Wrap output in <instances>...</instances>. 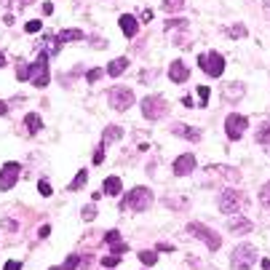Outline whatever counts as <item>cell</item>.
<instances>
[{
    "label": "cell",
    "instance_id": "1",
    "mask_svg": "<svg viewBox=\"0 0 270 270\" xmlns=\"http://www.w3.org/2000/svg\"><path fill=\"white\" fill-rule=\"evenodd\" d=\"M153 206V193L147 187H134L123 201H120V209H131V211H145Z\"/></svg>",
    "mask_w": 270,
    "mask_h": 270
},
{
    "label": "cell",
    "instance_id": "2",
    "mask_svg": "<svg viewBox=\"0 0 270 270\" xmlns=\"http://www.w3.org/2000/svg\"><path fill=\"white\" fill-rule=\"evenodd\" d=\"M166 112H169V102H166L163 96L153 94V96H145V99H142V115L147 120H160Z\"/></svg>",
    "mask_w": 270,
    "mask_h": 270
},
{
    "label": "cell",
    "instance_id": "3",
    "mask_svg": "<svg viewBox=\"0 0 270 270\" xmlns=\"http://www.w3.org/2000/svg\"><path fill=\"white\" fill-rule=\"evenodd\" d=\"M198 65L209 78H220L222 72H225V59H222V54H217V51H206V54H201Z\"/></svg>",
    "mask_w": 270,
    "mask_h": 270
},
{
    "label": "cell",
    "instance_id": "4",
    "mask_svg": "<svg viewBox=\"0 0 270 270\" xmlns=\"http://www.w3.org/2000/svg\"><path fill=\"white\" fill-rule=\"evenodd\" d=\"M187 233H190V235H195L198 241H203V244L209 246L211 251H217V249L222 246V238H220V235H217L214 230H211V227L201 225V222H190V225H187Z\"/></svg>",
    "mask_w": 270,
    "mask_h": 270
},
{
    "label": "cell",
    "instance_id": "5",
    "mask_svg": "<svg viewBox=\"0 0 270 270\" xmlns=\"http://www.w3.org/2000/svg\"><path fill=\"white\" fill-rule=\"evenodd\" d=\"M254 260H257L254 246L241 244V246H235V251H233V257H230V265H233L235 270H246V268L254 265Z\"/></svg>",
    "mask_w": 270,
    "mask_h": 270
},
{
    "label": "cell",
    "instance_id": "6",
    "mask_svg": "<svg viewBox=\"0 0 270 270\" xmlns=\"http://www.w3.org/2000/svg\"><path fill=\"white\" fill-rule=\"evenodd\" d=\"M110 107L112 110H118V112H123V110H129L131 105H134V91L131 89H126V86H115V89L110 91Z\"/></svg>",
    "mask_w": 270,
    "mask_h": 270
},
{
    "label": "cell",
    "instance_id": "7",
    "mask_svg": "<svg viewBox=\"0 0 270 270\" xmlns=\"http://www.w3.org/2000/svg\"><path fill=\"white\" fill-rule=\"evenodd\" d=\"M32 86H38V89H45L48 86V54L45 51H40L35 65H32Z\"/></svg>",
    "mask_w": 270,
    "mask_h": 270
},
{
    "label": "cell",
    "instance_id": "8",
    "mask_svg": "<svg viewBox=\"0 0 270 270\" xmlns=\"http://www.w3.org/2000/svg\"><path fill=\"white\" fill-rule=\"evenodd\" d=\"M244 203H246V198H244V193H238V190H225V193L220 195L222 214H238Z\"/></svg>",
    "mask_w": 270,
    "mask_h": 270
},
{
    "label": "cell",
    "instance_id": "9",
    "mask_svg": "<svg viewBox=\"0 0 270 270\" xmlns=\"http://www.w3.org/2000/svg\"><path fill=\"white\" fill-rule=\"evenodd\" d=\"M249 129V118L246 115H227V120H225V131H227V136L235 142V139H241L244 136V131Z\"/></svg>",
    "mask_w": 270,
    "mask_h": 270
},
{
    "label": "cell",
    "instance_id": "10",
    "mask_svg": "<svg viewBox=\"0 0 270 270\" xmlns=\"http://www.w3.org/2000/svg\"><path fill=\"white\" fill-rule=\"evenodd\" d=\"M19 171H22V166L8 160V163L0 169V190H11V187L16 185V180H19Z\"/></svg>",
    "mask_w": 270,
    "mask_h": 270
},
{
    "label": "cell",
    "instance_id": "11",
    "mask_svg": "<svg viewBox=\"0 0 270 270\" xmlns=\"http://www.w3.org/2000/svg\"><path fill=\"white\" fill-rule=\"evenodd\" d=\"M193 169H195V155L193 153H185V155H180V158L174 160V174L177 177L193 174Z\"/></svg>",
    "mask_w": 270,
    "mask_h": 270
},
{
    "label": "cell",
    "instance_id": "12",
    "mask_svg": "<svg viewBox=\"0 0 270 270\" xmlns=\"http://www.w3.org/2000/svg\"><path fill=\"white\" fill-rule=\"evenodd\" d=\"M169 78L174 80V83H185L187 78H190V70H187V65L185 62H171V67H169Z\"/></svg>",
    "mask_w": 270,
    "mask_h": 270
},
{
    "label": "cell",
    "instance_id": "13",
    "mask_svg": "<svg viewBox=\"0 0 270 270\" xmlns=\"http://www.w3.org/2000/svg\"><path fill=\"white\" fill-rule=\"evenodd\" d=\"M105 241L107 244H110V254H123L126 249H129V246H126V241L120 238V233L118 230H110V233H105Z\"/></svg>",
    "mask_w": 270,
    "mask_h": 270
},
{
    "label": "cell",
    "instance_id": "14",
    "mask_svg": "<svg viewBox=\"0 0 270 270\" xmlns=\"http://www.w3.org/2000/svg\"><path fill=\"white\" fill-rule=\"evenodd\" d=\"M171 131H174L177 136H185V139H190V142H201V131H198V129H193V126L174 123V126H171Z\"/></svg>",
    "mask_w": 270,
    "mask_h": 270
},
{
    "label": "cell",
    "instance_id": "15",
    "mask_svg": "<svg viewBox=\"0 0 270 270\" xmlns=\"http://www.w3.org/2000/svg\"><path fill=\"white\" fill-rule=\"evenodd\" d=\"M120 30H123L126 38H134L136 32H139V22H136L131 14H123L120 16Z\"/></svg>",
    "mask_w": 270,
    "mask_h": 270
},
{
    "label": "cell",
    "instance_id": "16",
    "mask_svg": "<svg viewBox=\"0 0 270 270\" xmlns=\"http://www.w3.org/2000/svg\"><path fill=\"white\" fill-rule=\"evenodd\" d=\"M120 136H123V129H120V126H107V129L102 131V147H107L110 142L120 139Z\"/></svg>",
    "mask_w": 270,
    "mask_h": 270
},
{
    "label": "cell",
    "instance_id": "17",
    "mask_svg": "<svg viewBox=\"0 0 270 270\" xmlns=\"http://www.w3.org/2000/svg\"><path fill=\"white\" fill-rule=\"evenodd\" d=\"M126 67H129V59H126V56H118V59L110 62V67H107V75L118 78V75H123V72H126Z\"/></svg>",
    "mask_w": 270,
    "mask_h": 270
},
{
    "label": "cell",
    "instance_id": "18",
    "mask_svg": "<svg viewBox=\"0 0 270 270\" xmlns=\"http://www.w3.org/2000/svg\"><path fill=\"white\" fill-rule=\"evenodd\" d=\"M244 91H246V89H244V86H241V83H227L222 94H225V99H230V102H238L241 96H244Z\"/></svg>",
    "mask_w": 270,
    "mask_h": 270
},
{
    "label": "cell",
    "instance_id": "19",
    "mask_svg": "<svg viewBox=\"0 0 270 270\" xmlns=\"http://www.w3.org/2000/svg\"><path fill=\"white\" fill-rule=\"evenodd\" d=\"M56 43H70V40H83L86 35L80 30H62V32H56Z\"/></svg>",
    "mask_w": 270,
    "mask_h": 270
},
{
    "label": "cell",
    "instance_id": "20",
    "mask_svg": "<svg viewBox=\"0 0 270 270\" xmlns=\"http://www.w3.org/2000/svg\"><path fill=\"white\" fill-rule=\"evenodd\" d=\"M24 126L30 134H38L40 129H43V120H40V115H35V112H30V115L24 118Z\"/></svg>",
    "mask_w": 270,
    "mask_h": 270
},
{
    "label": "cell",
    "instance_id": "21",
    "mask_svg": "<svg viewBox=\"0 0 270 270\" xmlns=\"http://www.w3.org/2000/svg\"><path fill=\"white\" fill-rule=\"evenodd\" d=\"M102 190H105L107 195H118L120 190H123V185H120L118 177H107V180H105V187H102Z\"/></svg>",
    "mask_w": 270,
    "mask_h": 270
},
{
    "label": "cell",
    "instance_id": "22",
    "mask_svg": "<svg viewBox=\"0 0 270 270\" xmlns=\"http://www.w3.org/2000/svg\"><path fill=\"white\" fill-rule=\"evenodd\" d=\"M227 227H230V233H249L251 230V222L249 220H241V217H238V220L227 222Z\"/></svg>",
    "mask_w": 270,
    "mask_h": 270
},
{
    "label": "cell",
    "instance_id": "23",
    "mask_svg": "<svg viewBox=\"0 0 270 270\" xmlns=\"http://www.w3.org/2000/svg\"><path fill=\"white\" fill-rule=\"evenodd\" d=\"M16 78L30 80L32 78V65H27V62H16Z\"/></svg>",
    "mask_w": 270,
    "mask_h": 270
},
{
    "label": "cell",
    "instance_id": "24",
    "mask_svg": "<svg viewBox=\"0 0 270 270\" xmlns=\"http://www.w3.org/2000/svg\"><path fill=\"white\" fill-rule=\"evenodd\" d=\"M86 180H89V174H86V171H83V169H80V171H78V174H75V180H72V182H70V190H72V193H75V190H80V187H83V185H86Z\"/></svg>",
    "mask_w": 270,
    "mask_h": 270
},
{
    "label": "cell",
    "instance_id": "25",
    "mask_svg": "<svg viewBox=\"0 0 270 270\" xmlns=\"http://www.w3.org/2000/svg\"><path fill=\"white\" fill-rule=\"evenodd\" d=\"M185 8V0H163V11L166 14H174V11Z\"/></svg>",
    "mask_w": 270,
    "mask_h": 270
},
{
    "label": "cell",
    "instance_id": "26",
    "mask_svg": "<svg viewBox=\"0 0 270 270\" xmlns=\"http://www.w3.org/2000/svg\"><path fill=\"white\" fill-rule=\"evenodd\" d=\"M78 265H80V257H78V254H70V257H67V262H65V265L51 268V270H75Z\"/></svg>",
    "mask_w": 270,
    "mask_h": 270
},
{
    "label": "cell",
    "instance_id": "27",
    "mask_svg": "<svg viewBox=\"0 0 270 270\" xmlns=\"http://www.w3.org/2000/svg\"><path fill=\"white\" fill-rule=\"evenodd\" d=\"M139 260H142V265H155V262H158V254H155V251H139Z\"/></svg>",
    "mask_w": 270,
    "mask_h": 270
},
{
    "label": "cell",
    "instance_id": "28",
    "mask_svg": "<svg viewBox=\"0 0 270 270\" xmlns=\"http://www.w3.org/2000/svg\"><path fill=\"white\" fill-rule=\"evenodd\" d=\"M260 203L265 206V209H270V182H268V185H262V190H260Z\"/></svg>",
    "mask_w": 270,
    "mask_h": 270
},
{
    "label": "cell",
    "instance_id": "29",
    "mask_svg": "<svg viewBox=\"0 0 270 270\" xmlns=\"http://www.w3.org/2000/svg\"><path fill=\"white\" fill-rule=\"evenodd\" d=\"M102 265H105V268L120 265V254H107V257H102Z\"/></svg>",
    "mask_w": 270,
    "mask_h": 270
},
{
    "label": "cell",
    "instance_id": "30",
    "mask_svg": "<svg viewBox=\"0 0 270 270\" xmlns=\"http://www.w3.org/2000/svg\"><path fill=\"white\" fill-rule=\"evenodd\" d=\"M198 96H201V107H209V86H198Z\"/></svg>",
    "mask_w": 270,
    "mask_h": 270
},
{
    "label": "cell",
    "instance_id": "31",
    "mask_svg": "<svg viewBox=\"0 0 270 270\" xmlns=\"http://www.w3.org/2000/svg\"><path fill=\"white\" fill-rule=\"evenodd\" d=\"M99 78H102V70H99V67H94V70L86 72V80H89V83H96Z\"/></svg>",
    "mask_w": 270,
    "mask_h": 270
},
{
    "label": "cell",
    "instance_id": "32",
    "mask_svg": "<svg viewBox=\"0 0 270 270\" xmlns=\"http://www.w3.org/2000/svg\"><path fill=\"white\" fill-rule=\"evenodd\" d=\"M38 190H40V195H43V198H48V195H51V185H48L45 180H40V182H38Z\"/></svg>",
    "mask_w": 270,
    "mask_h": 270
},
{
    "label": "cell",
    "instance_id": "33",
    "mask_svg": "<svg viewBox=\"0 0 270 270\" xmlns=\"http://www.w3.org/2000/svg\"><path fill=\"white\" fill-rule=\"evenodd\" d=\"M185 24H187L185 19H169L166 22V30H177V27H185Z\"/></svg>",
    "mask_w": 270,
    "mask_h": 270
},
{
    "label": "cell",
    "instance_id": "34",
    "mask_svg": "<svg viewBox=\"0 0 270 270\" xmlns=\"http://www.w3.org/2000/svg\"><path fill=\"white\" fill-rule=\"evenodd\" d=\"M246 35V27L244 24H235L233 30H230V38H244Z\"/></svg>",
    "mask_w": 270,
    "mask_h": 270
},
{
    "label": "cell",
    "instance_id": "35",
    "mask_svg": "<svg viewBox=\"0 0 270 270\" xmlns=\"http://www.w3.org/2000/svg\"><path fill=\"white\" fill-rule=\"evenodd\" d=\"M94 217H96V209H94V206H86V209H83V220L91 222Z\"/></svg>",
    "mask_w": 270,
    "mask_h": 270
},
{
    "label": "cell",
    "instance_id": "36",
    "mask_svg": "<svg viewBox=\"0 0 270 270\" xmlns=\"http://www.w3.org/2000/svg\"><path fill=\"white\" fill-rule=\"evenodd\" d=\"M91 45H94V48H107V40L105 38H91Z\"/></svg>",
    "mask_w": 270,
    "mask_h": 270
},
{
    "label": "cell",
    "instance_id": "37",
    "mask_svg": "<svg viewBox=\"0 0 270 270\" xmlns=\"http://www.w3.org/2000/svg\"><path fill=\"white\" fill-rule=\"evenodd\" d=\"M24 30H27V32H38V30H40V22H38V19H35V22H27Z\"/></svg>",
    "mask_w": 270,
    "mask_h": 270
},
{
    "label": "cell",
    "instance_id": "38",
    "mask_svg": "<svg viewBox=\"0 0 270 270\" xmlns=\"http://www.w3.org/2000/svg\"><path fill=\"white\" fill-rule=\"evenodd\" d=\"M3 270H22V262L11 260V262H5V268H3Z\"/></svg>",
    "mask_w": 270,
    "mask_h": 270
},
{
    "label": "cell",
    "instance_id": "39",
    "mask_svg": "<svg viewBox=\"0 0 270 270\" xmlns=\"http://www.w3.org/2000/svg\"><path fill=\"white\" fill-rule=\"evenodd\" d=\"M105 160V147H99V150L94 153V163H102Z\"/></svg>",
    "mask_w": 270,
    "mask_h": 270
},
{
    "label": "cell",
    "instance_id": "40",
    "mask_svg": "<svg viewBox=\"0 0 270 270\" xmlns=\"http://www.w3.org/2000/svg\"><path fill=\"white\" fill-rule=\"evenodd\" d=\"M158 251H174V246L166 244V241H160V244H158Z\"/></svg>",
    "mask_w": 270,
    "mask_h": 270
},
{
    "label": "cell",
    "instance_id": "41",
    "mask_svg": "<svg viewBox=\"0 0 270 270\" xmlns=\"http://www.w3.org/2000/svg\"><path fill=\"white\" fill-rule=\"evenodd\" d=\"M139 16H142V22H150V19H153V11H150V8H145Z\"/></svg>",
    "mask_w": 270,
    "mask_h": 270
},
{
    "label": "cell",
    "instance_id": "42",
    "mask_svg": "<svg viewBox=\"0 0 270 270\" xmlns=\"http://www.w3.org/2000/svg\"><path fill=\"white\" fill-rule=\"evenodd\" d=\"M48 235H51V227L43 225V227H40V235H38V238H48Z\"/></svg>",
    "mask_w": 270,
    "mask_h": 270
},
{
    "label": "cell",
    "instance_id": "43",
    "mask_svg": "<svg viewBox=\"0 0 270 270\" xmlns=\"http://www.w3.org/2000/svg\"><path fill=\"white\" fill-rule=\"evenodd\" d=\"M43 14H45V16L54 14V3H43Z\"/></svg>",
    "mask_w": 270,
    "mask_h": 270
},
{
    "label": "cell",
    "instance_id": "44",
    "mask_svg": "<svg viewBox=\"0 0 270 270\" xmlns=\"http://www.w3.org/2000/svg\"><path fill=\"white\" fill-rule=\"evenodd\" d=\"M3 227H5V230H16V222H14V220H5Z\"/></svg>",
    "mask_w": 270,
    "mask_h": 270
},
{
    "label": "cell",
    "instance_id": "45",
    "mask_svg": "<svg viewBox=\"0 0 270 270\" xmlns=\"http://www.w3.org/2000/svg\"><path fill=\"white\" fill-rule=\"evenodd\" d=\"M0 115H8V105H5L3 99H0Z\"/></svg>",
    "mask_w": 270,
    "mask_h": 270
},
{
    "label": "cell",
    "instance_id": "46",
    "mask_svg": "<svg viewBox=\"0 0 270 270\" xmlns=\"http://www.w3.org/2000/svg\"><path fill=\"white\" fill-rule=\"evenodd\" d=\"M262 270H270V260H262Z\"/></svg>",
    "mask_w": 270,
    "mask_h": 270
},
{
    "label": "cell",
    "instance_id": "47",
    "mask_svg": "<svg viewBox=\"0 0 270 270\" xmlns=\"http://www.w3.org/2000/svg\"><path fill=\"white\" fill-rule=\"evenodd\" d=\"M32 3V0H22V3H19V8H24V5H30Z\"/></svg>",
    "mask_w": 270,
    "mask_h": 270
},
{
    "label": "cell",
    "instance_id": "48",
    "mask_svg": "<svg viewBox=\"0 0 270 270\" xmlns=\"http://www.w3.org/2000/svg\"><path fill=\"white\" fill-rule=\"evenodd\" d=\"M0 67H5V56L3 54H0Z\"/></svg>",
    "mask_w": 270,
    "mask_h": 270
},
{
    "label": "cell",
    "instance_id": "49",
    "mask_svg": "<svg viewBox=\"0 0 270 270\" xmlns=\"http://www.w3.org/2000/svg\"><path fill=\"white\" fill-rule=\"evenodd\" d=\"M265 11H268V14H270V0H265Z\"/></svg>",
    "mask_w": 270,
    "mask_h": 270
}]
</instances>
